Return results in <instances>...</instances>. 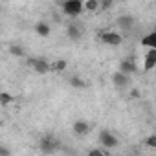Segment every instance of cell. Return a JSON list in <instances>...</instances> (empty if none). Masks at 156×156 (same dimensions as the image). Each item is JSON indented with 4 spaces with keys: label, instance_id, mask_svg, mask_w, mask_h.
<instances>
[{
    "label": "cell",
    "instance_id": "12",
    "mask_svg": "<svg viewBox=\"0 0 156 156\" xmlns=\"http://www.w3.org/2000/svg\"><path fill=\"white\" fill-rule=\"evenodd\" d=\"M141 46H145L147 50H156V31H151L147 35L141 37Z\"/></svg>",
    "mask_w": 156,
    "mask_h": 156
},
{
    "label": "cell",
    "instance_id": "9",
    "mask_svg": "<svg viewBox=\"0 0 156 156\" xmlns=\"http://www.w3.org/2000/svg\"><path fill=\"white\" fill-rule=\"evenodd\" d=\"M66 35H68L70 41H79L83 37V28L79 24H75V22H70L66 26Z\"/></svg>",
    "mask_w": 156,
    "mask_h": 156
},
{
    "label": "cell",
    "instance_id": "16",
    "mask_svg": "<svg viewBox=\"0 0 156 156\" xmlns=\"http://www.w3.org/2000/svg\"><path fill=\"white\" fill-rule=\"evenodd\" d=\"M83 4H85V9L90 11V13H96L98 9H101V2H99V0H87V2H83Z\"/></svg>",
    "mask_w": 156,
    "mask_h": 156
},
{
    "label": "cell",
    "instance_id": "11",
    "mask_svg": "<svg viewBox=\"0 0 156 156\" xmlns=\"http://www.w3.org/2000/svg\"><path fill=\"white\" fill-rule=\"evenodd\" d=\"M156 66V50H147L145 57H143V70H152Z\"/></svg>",
    "mask_w": 156,
    "mask_h": 156
},
{
    "label": "cell",
    "instance_id": "7",
    "mask_svg": "<svg viewBox=\"0 0 156 156\" xmlns=\"http://www.w3.org/2000/svg\"><path fill=\"white\" fill-rule=\"evenodd\" d=\"M134 17L132 15H119L118 19H116V26L121 30V31H130L132 28H134Z\"/></svg>",
    "mask_w": 156,
    "mask_h": 156
},
{
    "label": "cell",
    "instance_id": "18",
    "mask_svg": "<svg viewBox=\"0 0 156 156\" xmlns=\"http://www.w3.org/2000/svg\"><path fill=\"white\" fill-rule=\"evenodd\" d=\"M9 53L15 55V57H24L26 55V50L20 44H9Z\"/></svg>",
    "mask_w": 156,
    "mask_h": 156
},
{
    "label": "cell",
    "instance_id": "6",
    "mask_svg": "<svg viewBox=\"0 0 156 156\" xmlns=\"http://www.w3.org/2000/svg\"><path fill=\"white\" fill-rule=\"evenodd\" d=\"M99 143L105 147V149H114L118 145V138L110 132V130H101L99 132Z\"/></svg>",
    "mask_w": 156,
    "mask_h": 156
},
{
    "label": "cell",
    "instance_id": "22",
    "mask_svg": "<svg viewBox=\"0 0 156 156\" xmlns=\"http://www.w3.org/2000/svg\"><path fill=\"white\" fill-rule=\"evenodd\" d=\"M112 8V0H107V2H101V9H108Z\"/></svg>",
    "mask_w": 156,
    "mask_h": 156
},
{
    "label": "cell",
    "instance_id": "10",
    "mask_svg": "<svg viewBox=\"0 0 156 156\" xmlns=\"http://www.w3.org/2000/svg\"><path fill=\"white\" fill-rule=\"evenodd\" d=\"M72 129H73V134H75V136H79V138H85V136L90 132V125H88L87 121H81V119H79V121H75Z\"/></svg>",
    "mask_w": 156,
    "mask_h": 156
},
{
    "label": "cell",
    "instance_id": "24",
    "mask_svg": "<svg viewBox=\"0 0 156 156\" xmlns=\"http://www.w3.org/2000/svg\"><path fill=\"white\" fill-rule=\"evenodd\" d=\"M154 112H156V108H154Z\"/></svg>",
    "mask_w": 156,
    "mask_h": 156
},
{
    "label": "cell",
    "instance_id": "4",
    "mask_svg": "<svg viewBox=\"0 0 156 156\" xmlns=\"http://www.w3.org/2000/svg\"><path fill=\"white\" fill-rule=\"evenodd\" d=\"M98 37H99L105 44H108V46H119V44L123 42V35L118 33V31H108V30H105V31H99Z\"/></svg>",
    "mask_w": 156,
    "mask_h": 156
},
{
    "label": "cell",
    "instance_id": "3",
    "mask_svg": "<svg viewBox=\"0 0 156 156\" xmlns=\"http://www.w3.org/2000/svg\"><path fill=\"white\" fill-rule=\"evenodd\" d=\"M26 64L31 66L35 70V73H39V75H44V73L51 72L50 70V62L44 57H30V59H26Z\"/></svg>",
    "mask_w": 156,
    "mask_h": 156
},
{
    "label": "cell",
    "instance_id": "23",
    "mask_svg": "<svg viewBox=\"0 0 156 156\" xmlns=\"http://www.w3.org/2000/svg\"><path fill=\"white\" fill-rule=\"evenodd\" d=\"M130 98H140V90H130Z\"/></svg>",
    "mask_w": 156,
    "mask_h": 156
},
{
    "label": "cell",
    "instance_id": "1",
    "mask_svg": "<svg viewBox=\"0 0 156 156\" xmlns=\"http://www.w3.org/2000/svg\"><path fill=\"white\" fill-rule=\"evenodd\" d=\"M39 149H41V152H44V154H55L57 151H61V141H59L55 136L46 134L44 138H41Z\"/></svg>",
    "mask_w": 156,
    "mask_h": 156
},
{
    "label": "cell",
    "instance_id": "14",
    "mask_svg": "<svg viewBox=\"0 0 156 156\" xmlns=\"http://www.w3.org/2000/svg\"><path fill=\"white\" fill-rule=\"evenodd\" d=\"M66 66H68V62L64 61V59H57V61H53V62H50V70L51 72H62V70H66Z\"/></svg>",
    "mask_w": 156,
    "mask_h": 156
},
{
    "label": "cell",
    "instance_id": "20",
    "mask_svg": "<svg viewBox=\"0 0 156 156\" xmlns=\"http://www.w3.org/2000/svg\"><path fill=\"white\" fill-rule=\"evenodd\" d=\"M108 152H105L103 149H92L90 152H88V156H107Z\"/></svg>",
    "mask_w": 156,
    "mask_h": 156
},
{
    "label": "cell",
    "instance_id": "25",
    "mask_svg": "<svg viewBox=\"0 0 156 156\" xmlns=\"http://www.w3.org/2000/svg\"><path fill=\"white\" fill-rule=\"evenodd\" d=\"M107 156H110V154H107Z\"/></svg>",
    "mask_w": 156,
    "mask_h": 156
},
{
    "label": "cell",
    "instance_id": "15",
    "mask_svg": "<svg viewBox=\"0 0 156 156\" xmlns=\"http://www.w3.org/2000/svg\"><path fill=\"white\" fill-rule=\"evenodd\" d=\"M70 85H72L73 88H77V90H85V88H87V81H83L79 75L70 77Z\"/></svg>",
    "mask_w": 156,
    "mask_h": 156
},
{
    "label": "cell",
    "instance_id": "2",
    "mask_svg": "<svg viewBox=\"0 0 156 156\" xmlns=\"http://www.w3.org/2000/svg\"><path fill=\"white\" fill-rule=\"evenodd\" d=\"M64 15H68L70 19H77L81 15V11L85 9V4L81 2V0H64V2L61 4Z\"/></svg>",
    "mask_w": 156,
    "mask_h": 156
},
{
    "label": "cell",
    "instance_id": "19",
    "mask_svg": "<svg viewBox=\"0 0 156 156\" xmlns=\"http://www.w3.org/2000/svg\"><path fill=\"white\" fill-rule=\"evenodd\" d=\"M145 145L151 147V149H156V134H151V136L145 140Z\"/></svg>",
    "mask_w": 156,
    "mask_h": 156
},
{
    "label": "cell",
    "instance_id": "5",
    "mask_svg": "<svg viewBox=\"0 0 156 156\" xmlns=\"http://www.w3.org/2000/svg\"><path fill=\"white\" fill-rule=\"evenodd\" d=\"M112 85H114L118 90L127 88V87L130 85V75H125V73H121L119 70L114 72V73H112Z\"/></svg>",
    "mask_w": 156,
    "mask_h": 156
},
{
    "label": "cell",
    "instance_id": "13",
    "mask_svg": "<svg viewBox=\"0 0 156 156\" xmlns=\"http://www.w3.org/2000/svg\"><path fill=\"white\" fill-rule=\"evenodd\" d=\"M35 33H37L39 37H48V35L51 33V28H50V24H48V22L41 20V22H37V24H35Z\"/></svg>",
    "mask_w": 156,
    "mask_h": 156
},
{
    "label": "cell",
    "instance_id": "17",
    "mask_svg": "<svg viewBox=\"0 0 156 156\" xmlns=\"http://www.w3.org/2000/svg\"><path fill=\"white\" fill-rule=\"evenodd\" d=\"M11 103H15V96H11V94H8V92H0V105H2V107H8V105H11Z\"/></svg>",
    "mask_w": 156,
    "mask_h": 156
},
{
    "label": "cell",
    "instance_id": "8",
    "mask_svg": "<svg viewBox=\"0 0 156 156\" xmlns=\"http://www.w3.org/2000/svg\"><path fill=\"white\" fill-rule=\"evenodd\" d=\"M119 72H121V73H125V75L136 73V72H138V66H136L134 59H132V57H127V59H123V61L119 62Z\"/></svg>",
    "mask_w": 156,
    "mask_h": 156
},
{
    "label": "cell",
    "instance_id": "21",
    "mask_svg": "<svg viewBox=\"0 0 156 156\" xmlns=\"http://www.w3.org/2000/svg\"><path fill=\"white\" fill-rule=\"evenodd\" d=\"M11 152H9V149L6 147V145H2V147H0V156H9Z\"/></svg>",
    "mask_w": 156,
    "mask_h": 156
}]
</instances>
